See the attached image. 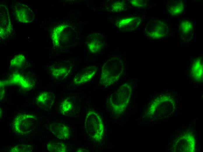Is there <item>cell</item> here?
Masks as SVG:
<instances>
[{
	"label": "cell",
	"mask_w": 203,
	"mask_h": 152,
	"mask_svg": "<svg viewBox=\"0 0 203 152\" xmlns=\"http://www.w3.org/2000/svg\"><path fill=\"white\" fill-rule=\"evenodd\" d=\"M124 69V64L121 58L115 57L111 58L102 67L100 83L105 87L114 84L122 76Z\"/></svg>",
	"instance_id": "cell-1"
},
{
	"label": "cell",
	"mask_w": 203,
	"mask_h": 152,
	"mask_svg": "<svg viewBox=\"0 0 203 152\" xmlns=\"http://www.w3.org/2000/svg\"><path fill=\"white\" fill-rule=\"evenodd\" d=\"M132 91L131 84L125 83L111 94L108 99V105L114 113L119 115L123 112L129 103Z\"/></svg>",
	"instance_id": "cell-2"
},
{
	"label": "cell",
	"mask_w": 203,
	"mask_h": 152,
	"mask_svg": "<svg viewBox=\"0 0 203 152\" xmlns=\"http://www.w3.org/2000/svg\"><path fill=\"white\" fill-rule=\"evenodd\" d=\"M84 126L88 136L94 141L100 142L104 134V128L99 115L93 110H90L85 117Z\"/></svg>",
	"instance_id": "cell-3"
},
{
	"label": "cell",
	"mask_w": 203,
	"mask_h": 152,
	"mask_svg": "<svg viewBox=\"0 0 203 152\" xmlns=\"http://www.w3.org/2000/svg\"><path fill=\"white\" fill-rule=\"evenodd\" d=\"M169 27L166 21L160 19L152 20L148 23L145 27L146 36L154 39H163L168 36Z\"/></svg>",
	"instance_id": "cell-4"
},
{
	"label": "cell",
	"mask_w": 203,
	"mask_h": 152,
	"mask_svg": "<svg viewBox=\"0 0 203 152\" xmlns=\"http://www.w3.org/2000/svg\"><path fill=\"white\" fill-rule=\"evenodd\" d=\"M36 118L30 114H22L17 115L12 123L13 130L22 135H27L32 130Z\"/></svg>",
	"instance_id": "cell-5"
},
{
	"label": "cell",
	"mask_w": 203,
	"mask_h": 152,
	"mask_svg": "<svg viewBox=\"0 0 203 152\" xmlns=\"http://www.w3.org/2000/svg\"><path fill=\"white\" fill-rule=\"evenodd\" d=\"M14 15L19 22L28 23L34 19V14L32 10L27 5L18 3L14 8Z\"/></svg>",
	"instance_id": "cell-6"
},
{
	"label": "cell",
	"mask_w": 203,
	"mask_h": 152,
	"mask_svg": "<svg viewBox=\"0 0 203 152\" xmlns=\"http://www.w3.org/2000/svg\"><path fill=\"white\" fill-rule=\"evenodd\" d=\"M0 36L5 39L8 37L12 30L8 11L5 6L0 5Z\"/></svg>",
	"instance_id": "cell-7"
},
{
	"label": "cell",
	"mask_w": 203,
	"mask_h": 152,
	"mask_svg": "<svg viewBox=\"0 0 203 152\" xmlns=\"http://www.w3.org/2000/svg\"><path fill=\"white\" fill-rule=\"evenodd\" d=\"M194 31L192 22L189 20L183 19L179 21L178 32L181 38L184 42H188L192 39Z\"/></svg>",
	"instance_id": "cell-8"
},
{
	"label": "cell",
	"mask_w": 203,
	"mask_h": 152,
	"mask_svg": "<svg viewBox=\"0 0 203 152\" xmlns=\"http://www.w3.org/2000/svg\"><path fill=\"white\" fill-rule=\"evenodd\" d=\"M141 18L139 17H130L120 18L116 22V25L119 29L127 31L134 30L141 24Z\"/></svg>",
	"instance_id": "cell-9"
},
{
	"label": "cell",
	"mask_w": 203,
	"mask_h": 152,
	"mask_svg": "<svg viewBox=\"0 0 203 152\" xmlns=\"http://www.w3.org/2000/svg\"><path fill=\"white\" fill-rule=\"evenodd\" d=\"M97 67L95 66L87 67L79 71L74 78L73 81L76 85L87 83L92 78L96 73Z\"/></svg>",
	"instance_id": "cell-10"
},
{
	"label": "cell",
	"mask_w": 203,
	"mask_h": 152,
	"mask_svg": "<svg viewBox=\"0 0 203 152\" xmlns=\"http://www.w3.org/2000/svg\"><path fill=\"white\" fill-rule=\"evenodd\" d=\"M50 131L57 138L61 140L68 139L71 131L68 126L59 122L52 123L49 125Z\"/></svg>",
	"instance_id": "cell-11"
},
{
	"label": "cell",
	"mask_w": 203,
	"mask_h": 152,
	"mask_svg": "<svg viewBox=\"0 0 203 152\" xmlns=\"http://www.w3.org/2000/svg\"><path fill=\"white\" fill-rule=\"evenodd\" d=\"M73 69V67L69 65H59L50 67L49 70L53 77L57 79H61L69 75Z\"/></svg>",
	"instance_id": "cell-12"
},
{
	"label": "cell",
	"mask_w": 203,
	"mask_h": 152,
	"mask_svg": "<svg viewBox=\"0 0 203 152\" xmlns=\"http://www.w3.org/2000/svg\"><path fill=\"white\" fill-rule=\"evenodd\" d=\"M55 98V96L52 92L48 91L42 92L36 98L37 104L41 108L49 109L53 105Z\"/></svg>",
	"instance_id": "cell-13"
},
{
	"label": "cell",
	"mask_w": 203,
	"mask_h": 152,
	"mask_svg": "<svg viewBox=\"0 0 203 152\" xmlns=\"http://www.w3.org/2000/svg\"><path fill=\"white\" fill-rule=\"evenodd\" d=\"M185 7V1L182 0H171L167 5L168 14L173 16H177L183 13Z\"/></svg>",
	"instance_id": "cell-14"
},
{
	"label": "cell",
	"mask_w": 203,
	"mask_h": 152,
	"mask_svg": "<svg viewBox=\"0 0 203 152\" xmlns=\"http://www.w3.org/2000/svg\"><path fill=\"white\" fill-rule=\"evenodd\" d=\"M76 101L75 97H67L62 101L60 106V112L66 115H72L74 113Z\"/></svg>",
	"instance_id": "cell-15"
},
{
	"label": "cell",
	"mask_w": 203,
	"mask_h": 152,
	"mask_svg": "<svg viewBox=\"0 0 203 152\" xmlns=\"http://www.w3.org/2000/svg\"><path fill=\"white\" fill-rule=\"evenodd\" d=\"M93 38L88 44L90 51L92 53L99 52L102 48L103 42L102 37L99 34H95Z\"/></svg>",
	"instance_id": "cell-16"
},
{
	"label": "cell",
	"mask_w": 203,
	"mask_h": 152,
	"mask_svg": "<svg viewBox=\"0 0 203 152\" xmlns=\"http://www.w3.org/2000/svg\"><path fill=\"white\" fill-rule=\"evenodd\" d=\"M47 150L52 152H65L66 151L67 146L62 142H51L47 144Z\"/></svg>",
	"instance_id": "cell-17"
},
{
	"label": "cell",
	"mask_w": 203,
	"mask_h": 152,
	"mask_svg": "<svg viewBox=\"0 0 203 152\" xmlns=\"http://www.w3.org/2000/svg\"><path fill=\"white\" fill-rule=\"evenodd\" d=\"M33 148L31 146L24 144L18 145L13 146L9 150L10 152H31Z\"/></svg>",
	"instance_id": "cell-18"
},
{
	"label": "cell",
	"mask_w": 203,
	"mask_h": 152,
	"mask_svg": "<svg viewBox=\"0 0 203 152\" xmlns=\"http://www.w3.org/2000/svg\"><path fill=\"white\" fill-rule=\"evenodd\" d=\"M125 7V4L123 2L117 1L112 5L111 9L113 11L118 12L123 11Z\"/></svg>",
	"instance_id": "cell-19"
},
{
	"label": "cell",
	"mask_w": 203,
	"mask_h": 152,
	"mask_svg": "<svg viewBox=\"0 0 203 152\" xmlns=\"http://www.w3.org/2000/svg\"><path fill=\"white\" fill-rule=\"evenodd\" d=\"M132 6L139 8H144L147 5V1L144 0H132L130 1Z\"/></svg>",
	"instance_id": "cell-20"
}]
</instances>
